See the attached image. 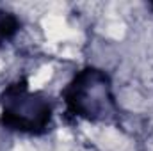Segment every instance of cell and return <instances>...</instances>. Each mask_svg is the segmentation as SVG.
Returning a JSON list of instances; mask_svg holds the SVG:
<instances>
[{
    "label": "cell",
    "mask_w": 153,
    "mask_h": 151,
    "mask_svg": "<svg viewBox=\"0 0 153 151\" xmlns=\"http://www.w3.org/2000/svg\"><path fill=\"white\" fill-rule=\"evenodd\" d=\"M50 119V105L38 94L29 93L25 85L9 87L4 93V121L16 130L36 132Z\"/></svg>",
    "instance_id": "obj_1"
},
{
    "label": "cell",
    "mask_w": 153,
    "mask_h": 151,
    "mask_svg": "<svg viewBox=\"0 0 153 151\" xmlns=\"http://www.w3.org/2000/svg\"><path fill=\"white\" fill-rule=\"evenodd\" d=\"M68 103L75 109V112H78V115L89 119L105 117L112 105L107 76L96 71L80 75L71 85Z\"/></svg>",
    "instance_id": "obj_2"
},
{
    "label": "cell",
    "mask_w": 153,
    "mask_h": 151,
    "mask_svg": "<svg viewBox=\"0 0 153 151\" xmlns=\"http://www.w3.org/2000/svg\"><path fill=\"white\" fill-rule=\"evenodd\" d=\"M13 25H14L13 18H9V16H5L4 13H0V41H4V39H7L11 36Z\"/></svg>",
    "instance_id": "obj_3"
}]
</instances>
